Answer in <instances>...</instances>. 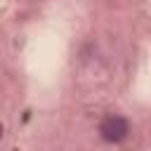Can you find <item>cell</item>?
Masks as SVG:
<instances>
[{"label":"cell","instance_id":"cell-2","mask_svg":"<svg viewBox=\"0 0 151 151\" xmlns=\"http://www.w3.org/2000/svg\"><path fill=\"white\" fill-rule=\"evenodd\" d=\"M0 137H2V123H0Z\"/></svg>","mask_w":151,"mask_h":151},{"label":"cell","instance_id":"cell-1","mask_svg":"<svg viewBox=\"0 0 151 151\" xmlns=\"http://www.w3.org/2000/svg\"><path fill=\"white\" fill-rule=\"evenodd\" d=\"M127 134H130V123L118 113H109L99 123V137L109 144H120L127 139Z\"/></svg>","mask_w":151,"mask_h":151}]
</instances>
